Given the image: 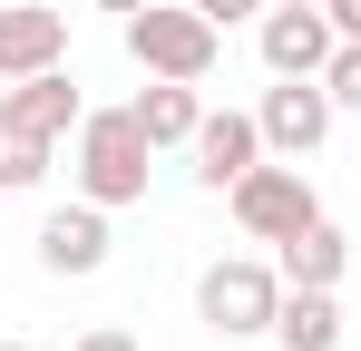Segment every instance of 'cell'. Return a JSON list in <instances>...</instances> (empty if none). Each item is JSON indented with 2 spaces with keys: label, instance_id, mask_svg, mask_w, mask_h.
Segmentation results:
<instances>
[{
  "label": "cell",
  "instance_id": "obj_1",
  "mask_svg": "<svg viewBox=\"0 0 361 351\" xmlns=\"http://www.w3.org/2000/svg\"><path fill=\"white\" fill-rule=\"evenodd\" d=\"M147 176H157V147H147V127L137 108H88L78 117V147H68V185L88 195V205H147Z\"/></svg>",
  "mask_w": 361,
  "mask_h": 351
},
{
  "label": "cell",
  "instance_id": "obj_2",
  "mask_svg": "<svg viewBox=\"0 0 361 351\" xmlns=\"http://www.w3.org/2000/svg\"><path fill=\"white\" fill-rule=\"evenodd\" d=\"M274 312H283V264L264 254H215L195 273V322L215 342H274Z\"/></svg>",
  "mask_w": 361,
  "mask_h": 351
},
{
  "label": "cell",
  "instance_id": "obj_3",
  "mask_svg": "<svg viewBox=\"0 0 361 351\" xmlns=\"http://www.w3.org/2000/svg\"><path fill=\"white\" fill-rule=\"evenodd\" d=\"M127 58L147 68V78H215V49H225V30L195 10V0H147V10H127Z\"/></svg>",
  "mask_w": 361,
  "mask_h": 351
},
{
  "label": "cell",
  "instance_id": "obj_4",
  "mask_svg": "<svg viewBox=\"0 0 361 351\" xmlns=\"http://www.w3.org/2000/svg\"><path fill=\"white\" fill-rule=\"evenodd\" d=\"M225 205H235V225L254 234V244H283V234H302L312 215H322V195H312V176L283 156V166H244L235 185H225Z\"/></svg>",
  "mask_w": 361,
  "mask_h": 351
},
{
  "label": "cell",
  "instance_id": "obj_5",
  "mask_svg": "<svg viewBox=\"0 0 361 351\" xmlns=\"http://www.w3.org/2000/svg\"><path fill=\"white\" fill-rule=\"evenodd\" d=\"M332 88H322V78H274V88H264V98H254V127H264V156H312V147H322V137H332Z\"/></svg>",
  "mask_w": 361,
  "mask_h": 351
},
{
  "label": "cell",
  "instance_id": "obj_6",
  "mask_svg": "<svg viewBox=\"0 0 361 351\" xmlns=\"http://www.w3.org/2000/svg\"><path fill=\"white\" fill-rule=\"evenodd\" d=\"M254 49L274 78H322L332 49H342V30H332V10H264L254 20Z\"/></svg>",
  "mask_w": 361,
  "mask_h": 351
},
{
  "label": "cell",
  "instance_id": "obj_7",
  "mask_svg": "<svg viewBox=\"0 0 361 351\" xmlns=\"http://www.w3.org/2000/svg\"><path fill=\"white\" fill-rule=\"evenodd\" d=\"M39 68H68V10L0 0V78H39Z\"/></svg>",
  "mask_w": 361,
  "mask_h": 351
},
{
  "label": "cell",
  "instance_id": "obj_8",
  "mask_svg": "<svg viewBox=\"0 0 361 351\" xmlns=\"http://www.w3.org/2000/svg\"><path fill=\"white\" fill-rule=\"evenodd\" d=\"M108 205H59V215H39V273H59V283H88L98 264H108Z\"/></svg>",
  "mask_w": 361,
  "mask_h": 351
},
{
  "label": "cell",
  "instance_id": "obj_9",
  "mask_svg": "<svg viewBox=\"0 0 361 351\" xmlns=\"http://www.w3.org/2000/svg\"><path fill=\"white\" fill-rule=\"evenodd\" d=\"M195 185L205 195H225L244 166H264V127H254V108H205V127H195Z\"/></svg>",
  "mask_w": 361,
  "mask_h": 351
},
{
  "label": "cell",
  "instance_id": "obj_10",
  "mask_svg": "<svg viewBox=\"0 0 361 351\" xmlns=\"http://www.w3.org/2000/svg\"><path fill=\"white\" fill-rule=\"evenodd\" d=\"M342 292H322V283H283V312H274V342L283 351H342Z\"/></svg>",
  "mask_w": 361,
  "mask_h": 351
},
{
  "label": "cell",
  "instance_id": "obj_11",
  "mask_svg": "<svg viewBox=\"0 0 361 351\" xmlns=\"http://www.w3.org/2000/svg\"><path fill=\"white\" fill-rule=\"evenodd\" d=\"M137 127H147L157 156H166V147H195V127H205L195 78H147V88H137Z\"/></svg>",
  "mask_w": 361,
  "mask_h": 351
},
{
  "label": "cell",
  "instance_id": "obj_12",
  "mask_svg": "<svg viewBox=\"0 0 361 351\" xmlns=\"http://www.w3.org/2000/svg\"><path fill=\"white\" fill-rule=\"evenodd\" d=\"M0 98H10L20 117H30L39 137H78V117H88V98H78V78H68V68H39V78H10Z\"/></svg>",
  "mask_w": 361,
  "mask_h": 351
},
{
  "label": "cell",
  "instance_id": "obj_13",
  "mask_svg": "<svg viewBox=\"0 0 361 351\" xmlns=\"http://www.w3.org/2000/svg\"><path fill=\"white\" fill-rule=\"evenodd\" d=\"M274 264H283V283H342V264H352V244H342V225H332V215H312V225L302 234H283V244H274Z\"/></svg>",
  "mask_w": 361,
  "mask_h": 351
},
{
  "label": "cell",
  "instance_id": "obj_14",
  "mask_svg": "<svg viewBox=\"0 0 361 351\" xmlns=\"http://www.w3.org/2000/svg\"><path fill=\"white\" fill-rule=\"evenodd\" d=\"M59 166V137H39L30 117L0 98V195H20V185H39V176Z\"/></svg>",
  "mask_w": 361,
  "mask_h": 351
},
{
  "label": "cell",
  "instance_id": "obj_15",
  "mask_svg": "<svg viewBox=\"0 0 361 351\" xmlns=\"http://www.w3.org/2000/svg\"><path fill=\"white\" fill-rule=\"evenodd\" d=\"M322 88H332V108H352V117H361V39H342V49H332Z\"/></svg>",
  "mask_w": 361,
  "mask_h": 351
},
{
  "label": "cell",
  "instance_id": "obj_16",
  "mask_svg": "<svg viewBox=\"0 0 361 351\" xmlns=\"http://www.w3.org/2000/svg\"><path fill=\"white\" fill-rule=\"evenodd\" d=\"M68 351H147V342H137L127 322H88V332H78V342H68Z\"/></svg>",
  "mask_w": 361,
  "mask_h": 351
},
{
  "label": "cell",
  "instance_id": "obj_17",
  "mask_svg": "<svg viewBox=\"0 0 361 351\" xmlns=\"http://www.w3.org/2000/svg\"><path fill=\"white\" fill-rule=\"evenodd\" d=\"M195 10H205V20H215V30H235V20H264V10H274V0H195Z\"/></svg>",
  "mask_w": 361,
  "mask_h": 351
},
{
  "label": "cell",
  "instance_id": "obj_18",
  "mask_svg": "<svg viewBox=\"0 0 361 351\" xmlns=\"http://www.w3.org/2000/svg\"><path fill=\"white\" fill-rule=\"evenodd\" d=\"M322 10H332V30H342V39H361V0H322Z\"/></svg>",
  "mask_w": 361,
  "mask_h": 351
},
{
  "label": "cell",
  "instance_id": "obj_19",
  "mask_svg": "<svg viewBox=\"0 0 361 351\" xmlns=\"http://www.w3.org/2000/svg\"><path fill=\"white\" fill-rule=\"evenodd\" d=\"M88 10H118V20H127V10H147V0H88Z\"/></svg>",
  "mask_w": 361,
  "mask_h": 351
},
{
  "label": "cell",
  "instance_id": "obj_20",
  "mask_svg": "<svg viewBox=\"0 0 361 351\" xmlns=\"http://www.w3.org/2000/svg\"><path fill=\"white\" fill-rule=\"evenodd\" d=\"M274 10H322V0H274Z\"/></svg>",
  "mask_w": 361,
  "mask_h": 351
},
{
  "label": "cell",
  "instance_id": "obj_21",
  "mask_svg": "<svg viewBox=\"0 0 361 351\" xmlns=\"http://www.w3.org/2000/svg\"><path fill=\"white\" fill-rule=\"evenodd\" d=\"M0 351H39V342H0Z\"/></svg>",
  "mask_w": 361,
  "mask_h": 351
}]
</instances>
